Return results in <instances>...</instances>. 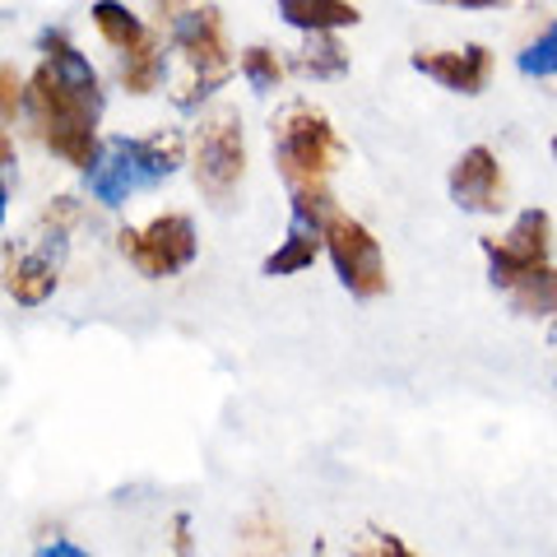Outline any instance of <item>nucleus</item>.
<instances>
[{"label":"nucleus","instance_id":"nucleus-1","mask_svg":"<svg viewBox=\"0 0 557 557\" xmlns=\"http://www.w3.org/2000/svg\"><path fill=\"white\" fill-rule=\"evenodd\" d=\"M38 51H42V61L28 75L24 116L51 159H61L75 172H89L102 153L98 121H102V108H108L102 79L94 61L70 42L65 28H42Z\"/></svg>","mask_w":557,"mask_h":557},{"label":"nucleus","instance_id":"nucleus-2","mask_svg":"<svg viewBox=\"0 0 557 557\" xmlns=\"http://www.w3.org/2000/svg\"><path fill=\"white\" fill-rule=\"evenodd\" d=\"M159 33L168 38V51L182 65L177 89H172V102L182 112L205 108V98H214L237 75V51L228 47L223 10L214 0H190L177 20H168Z\"/></svg>","mask_w":557,"mask_h":557},{"label":"nucleus","instance_id":"nucleus-3","mask_svg":"<svg viewBox=\"0 0 557 557\" xmlns=\"http://www.w3.org/2000/svg\"><path fill=\"white\" fill-rule=\"evenodd\" d=\"M186 163V139L177 131H153V135H112L102 139L98 163L84 172L89 196L102 209H121L139 190L163 186L172 172Z\"/></svg>","mask_w":557,"mask_h":557},{"label":"nucleus","instance_id":"nucleus-4","mask_svg":"<svg viewBox=\"0 0 557 557\" xmlns=\"http://www.w3.org/2000/svg\"><path fill=\"white\" fill-rule=\"evenodd\" d=\"M270 153L284 186L298 190V186H330V177L348 159V145L317 102L293 98L270 121Z\"/></svg>","mask_w":557,"mask_h":557},{"label":"nucleus","instance_id":"nucleus-5","mask_svg":"<svg viewBox=\"0 0 557 557\" xmlns=\"http://www.w3.org/2000/svg\"><path fill=\"white\" fill-rule=\"evenodd\" d=\"M190 182L214 209H228L247 182V135H242L237 108H214L196 121L186 139Z\"/></svg>","mask_w":557,"mask_h":557},{"label":"nucleus","instance_id":"nucleus-6","mask_svg":"<svg viewBox=\"0 0 557 557\" xmlns=\"http://www.w3.org/2000/svg\"><path fill=\"white\" fill-rule=\"evenodd\" d=\"M116 251L121 260L145 274V278H172L182 274L190 260L200 251V237H196V219L190 214H177V209H168V214H153L145 228H116Z\"/></svg>","mask_w":557,"mask_h":557},{"label":"nucleus","instance_id":"nucleus-7","mask_svg":"<svg viewBox=\"0 0 557 557\" xmlns=\"http://www.w3.org/2000/svg\"><path fill=\"white\" fill-rule=\"evenodd\" d=\"M553 214L548 209H520L511 219V228L502 237H483V256H487V278H493V288L511 293L516 284H525L534 270L553 265Z\"/></svg>","mask_w":557,"mask_h":557},{"label":"nucleus","instance_id":"nucleus-8","mask_svg":"<svg viewBox=\"0 0 557 557\" xmlns=\"http://www.w3.org/2000/svg\"><path fill=\"white\" fill-rule=\"evenodd\" d=\"M321 237H325V256H330V265H335L339 284L354 293V298L372 302V298H381V293L391 288L386 251H381L376 233L362 219H354V214H344L339 209V214L321 228Z\"/></svg>","mask_w":557,"mask_h":557},{"label":"nucleus","instance_id":"nucleus-9","mask_svg":"<svg viewBox=\"0 0 557 557\" xmlns=\"http://www.w3.org/2000/svg\"><path fill=\"white\" fill-rule=\"evenodd\" d=\"M65 247H70V237L47 233V228H38V242L5 247V256H0V288L20 307H42L61 284Z\"/></svg>","mask_w":557,"mask_h":557},{"label":"nucleus","instance_id":"nucleus-10","mask_svg":"<svg viewBox=\"0 0 557 557\" xmlns=\"http://www.w3.org/2000/svg\"><path fill=\"white\" fill-rule=\"evenodd\" d=\"M446 190L465 214H483V219H497L511 209V186H507V168L487 145H469L456 163H450V177Z\"/></svg>","mask_w":557,"mask_h":557},{"label":"nucleus","instance_id":"nucleus-11","mask_svg":"<svg viewBox=\"0 0 557 557\" xmlns=\"http://www.w3.org/2000/svg\"><path fill=\"white\" fill-rule=\"evenodd\" d=\"M409 65L432 84H442L446 94L479 98L497 75V51L487 42H460V47H418Z\"/></svg>","mask_w":557,"mask_h":557},{"label":"nucleus","instance_id":"nucleus-12","mask_svg":"<svg viewBox=\"0 0 557 557\" xmlns=\"http://www.w3.org/2000/svg\"><path fill=\"white\" fill-rule=\"evenodd\" d=\"M116 79H121V89H126L131 98L159 94L163 79H168V38H163V33H149V38L139 42V47L121 51Z\"/></svg>","mask_w":557,"mask_h":557},{"label":"nucleus","instance_id":"nucleus-13","mask_svg":"<svg viewBox=\"0 0 557 557\" xmlns=\"http://www.w3.org/2000/svg\"><path fill=\"white\" fill-rule=\"evenodd\" d=\"M348 65H354V57H348V47L339 33H302L298 51H288V70L302 79H344Z\"/></svg>","mask_w":557,"mask_h":557},{"label":"nucleus","instance_id":"nucleus-14","mask_svg":"<svg viewBox=\"0 0 557 557\" xmlns=\"http://www.w3.org/2000/svg\"><path fill=\"white\" fill-rule=\"evenodd\" d=\"M278 20L298 33H344L362 24V10L354 0H274Z\"/></svg>","mask_w":557,"mask_h":557},{"label":"nucleus","instance_id":"nucleus-15","mask_svg":"<svg viewBox=\"0 0 557 557\" xmlns=\"http://www.w3.org/2000/svg\"><path fill=\"white\" fill-rule=\"evenodd\" d=\"M89 20H94V28H98V38L108 42L116 57H121V51H131V47H139V42H145L149 33H153V28L126 5V0H94Z\"/></svg>","mask_w":557,"mask_h":557},{"label":"nucleus","instance_id":"nucleus-16","mask_svg":"<svg viewBox=\"0 0 557 557\" xmlns=\"http://www.w3.org/2000/svg\"><path fill=\"white\" fill-rule=\"evenodd\" d=\"M321 251H325L321 228H302V223H293L288 237L278 242V251H270L260 270H265L270 278H288V274H302V270L317 265V256H321Z\"/></svg>","mask_w":557,"mask_h":557},{"label":"nucleus","instance_id":"nucleus-17","mask_svg":"<svg viewBox=\"0 0 557 557\" xmlns=\"http://www.w3.org/2000/svg\"><path fill=\"white\" fill-rule=\"evenodd\" d=\"M237 70H242V79H247V89L251 94H278V84L288 79V61H284V51L270 47V42H251V47H242L237 51Z\"/></svg>","mask_w":557,"mask_h":557},{"label":"nucleus","instance_id":"nucleus-18","mask_svg":"<svg viewBox=\"0 0 557 557\" xmlns=\"http://www.w3.org/2000/svg\"><path fill=\"white\" fill-rule=\"evenodd\" d=\"M507 298L520 317H557V265L534 270L525 284H516L507 293Z\"/></svg>","mask_w":557,"mask_h":557},{"label":"nucleus","instance_id":"nucleus-19","mask_svg":"<svg viewBox=\"0 0 557 557\" xmlns=\"http://www.w3.org/2000/svg\"><path fill=\"white\" fill-rule=\"evenodd\" d=\"M520 75H530V79H553L557 75V14H548L544 24L534 28V38L520 47Z\"/></svg>","mask_w":557,"mask_h":557},{"label":"nucleus","instance_id":"nucleus-20","mask_svg":"<svg viewBox=\"0 0 557 557\" xmlns=\"http://www.w3.org/2000/svg\"><path fill=\"white\" fill-rule=\"evenodd\" d=\"M242 557H288V534L278 525L274 516L256 511L247 525H242V544H237Z\"/></svg>","mask_w":557,"mask_h":557},{"label":"nucleus","instance_id":"nucleus-21","mask_svg":"<svg viewBox=\"0 0 557 557\" xmlns=\"http://www.w3.org/2000/svg\"><path fill=\"white\" fill-rule=\"evenodd\" d=\"M28 102V75H20V65L0 61V126H10Z\"/></svg>","mask_w":557,"mask_h":557},{"label":"nucleus","instance_id":"nucleus-22","mask_svg":"<svg viewBox=\"0 0 557 557\" xmlns=\"http://www.w3.org/2000/svg\"><path fill=\"white\" fill-rule=\"evenodd\" d=\"M348 557H418L399 534H386V530H368L348 544Z\"/></svg>","mask_w":557,"mask_h":557},{"label":"nucleus","instance_id":"nucleus-23","mask_svg":"<svg viewBox=\"0 0 557 557\" xmlns=\"http://www.w3.org/2000/svg\"><path fill=\"white\" fill-rule=\"evenodd\" d=\"M79 219H84V205H79L75 196H51V200H47V209H42V219H38V228L70 237V233L79 228Z\"/></svg>","mask_w":557,"mask_h":557},{"label":"nucleus","instance_id":"nucleus-24","mask_svg":"<svg viewBox=\"0 0 557 557\" xmlns=\"http://www.w3.org/2000/svg\"><path fill=\"white\" fill-rule=\"evenodd\" d=\"M10 186H14V135L0 126V214L10 205Z\"/></svg>","mask_w":557,"mask_h":557},{"label":"nucleus","instance_id":"nucleus-25","mask_svg":"<svg viewBox=\"0 0 557 557\" xmlns=\"http://www.w3.org/2000/svg\"><path fill=\"white\" fill-rule=\"evenodd\" d=\"M432 5H446V10H469V14H493V10H507L511 0H432Z\"/></svg>","mask_w":557,"mask_h":557},{"label":"nucleus","instance_id":"nucleus-26","mask_svg":"<svg viewBox=\"0 0 557 557\" xmlns=\"http://www.w3.org/2000/svg\"><path fill=\"white\" fill-rule=\"evenodd\" d=\"M33 557H89V553H84L79 544H70V539H57V544H42Z\"/></svg>","mask_w":557,"mask_h":557},{"label":"nucleus","instance_id":"nucleus-27","mask_svg":"<svg viewBox=\"0 0 557 557\" xmlns=\"http://www.w3.org/2000/svg\"><path fill=\"white\" fill-rule=\"evenodd\" d=\"M186 5H190V0H153V20H159V28H163L168 20H177Z\"/></svg>","mask_w":557,"mask_h":557},{"label":"nucleus","instance_id":"nucleus-28","mask_svg":"<svg viewBox=\"0 0 557 557\" xmlns=\"http://www.w3.org/2000/svg\"><path fill=\"white\" fill-rule=\"evenodd\" d=\"M172 544H177V553H190V525H186V516H177V539H172Z\"/></svg>","mask_w":557,"mask_h":557},{"label":"nucleus","instance_id":"nucleus-29","mask_svg":"<svg viewBox=\"0 0 557 557\" xmlns=\"http://www.w3.org/2000/svg\"><path fill=\"white\" fill-rule=\"evenodd\" d=\"M548 153H553V163H557V131H553V139H548Z\"/></svg>","mask_w":557,"mask_h":557},{"label":"nucleus","instance_id":"nucleus-30","mask_svg":"<svg viewBox=\"0 0 557 557\" xmlns=\"http://www.w3.org/2000/svg\"><path fill=\"white\" fill-rule=\"evenodd\" d=\"M553 339H557V317H553Z\"/></svg>","mask_w":557,"mask_h":557}]
</instances>
